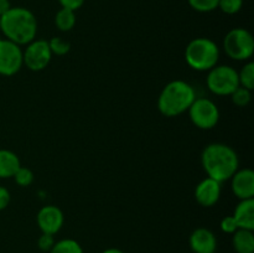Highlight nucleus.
Returning a JSON list of instances; mask_svg holds the SVG:
<instances>
[{"label":"nucleus","instance_id":"6ab92c4d","mask_svg":"<svg viewBox=\"0 0 254 253\" xmlns=\"http://www.w3.org/2000/svg\"><path fill=\"white\" fill-rule=\"evenodd\" d=\"M238 79H240V86L252 91L254 88V63L248 62L242 67L238 72Z\"/></svg>","mask_w":254,"mask_h":253},{"label":"nucleus","instance_id":"1a4fd4ad","mask_svg":"<svg viewBox=\"0 0 254 253\" xmlns=\"http://www.w3.org/2000/svg\"><path fill=\"white\" fill-rule=\"evenodd\" d=\"M22 64L21 47L10 40L0 37V74L12 76L20 71Z\"/></svg>","mask_w":254,"mask_h":253},{"label":"nucleus","instance_id":"f8f14e48","mask_svg":"<svg viewBox=\"0 0 254 253\" xmlns=\"http://www.w3.org/2000/svg\"><path fill=\"white\" fill-rule=\"evenodd\" d=\"M232 180V191L240 200H248L254 196V171L251 169L237 170Z\"/></svg>","mask_w":254,"mask_h":253},{"label":"nucleus","instance_id":"ddd939ff","mask_svg":"<svg viewBox=\"0 0 254 253\" xmlns=\"http://www.w3.org/2000/svg\"><path fill=\"white\" fill-rule=\"evenodd\" d=\"M190 248L193 253H215L217 250V238L208 228H196L190 236Z\"/></svg>","mask_w":254,"mask_h":253},{"label":"nucleus","instance_id":"0eeeda50","mask_svg":"<svg viewBox=\"0 0 254 253\" xmlns=\"http://www.w3.org/2000/svg\"><path fill=\"white\" fill-rule=\"evenodd\" d=\"M190 119L197 128L212 129L220 121V109L217 104L208 98H196L189 108Z\"/></svg>","mask_w":254,"mask_h":253},{"label":"nucleus","instance_id":"5701e85b","mask_svg":"<svg viewBox=\"0 0 254 253\" xmlns=\"http://www.w3.org/2000/svg\"><path fill=\"white\" fill-rule=\"evenodd\" d=\"M12 178L15 179V183L17 185L22 186V188H26V186L31 185L32 181H34V173L29 168L20 166L19 170L15 173V175Z\"/></svg>","mask_w":254,"mask_h":253},{"label":"nucleus","instance_id":"9d476101","mask_svg":"<svg viewBox=\"0 0 254 253\" xmlns=\"http://www.w3.org/2000/svg\"><path fill=\"white\" fill-rule=\"evenodd\" d=\"M64 213L61 208L54 205L44 206L37 212L36 222L42 233L56 235L64 226Z\"/></svg>","mask_w":254,"mask_h":253},{"label":"nucleus","instance_id":"aec40b11","mask_svg":"<svg viewBox=\"0 0 254 253\" xmlns=\"http://www.w3.org/2000/svg\"><path fill=\"white\" fill-rule=\"evenodd\" d=\"M252 94H251L250 89L245 88V87L240 86L232 94H231V99L233 103L237 107H246L250 104Z\"/></svg>","mask_w":254,"mask_h":253},{"label":"nucleus","instance_id":"20e7f679","mask_svg":"<svg viewBox=\"0 0 254 253\" xmlns=\"http://www.w3.org/2000/svg\"><path fill=\"white\" fill-rule=\"evenodd\" d=\"M220 49L208 37H197L189 42L185 49V60L191 68L196 71H210L217 64Z\"/></svg>","mask_w":254,"mask_h":253},{"label":"nucleus","instance_id":"c756f323","mask_svg":"<svg viewBox=\"0 0 254 253\" xmlns=\"http://www.w3.org/2000/svg\"><path fill=\"white\" fill-rule=\"evenodd\" d=\"M102 253H124L123 251L119 250V248H107Z\"/></svg>","mask_w":254,"mask_h":253},{"label":"nucleus","instance_id":"f3484780","mask_svg":"<svg viewBox=\"0 0 254 253\" xmlns=\"http://www.w3.org/2000/svg\"><path fill=\"white\" fill-rule=\"evenodd\" d=\"M55 24L61 31H69L76 24V14L73 10L61 7L55 16Z\"/></svg>","mask_w":254,"mask_h":253},{"label":"nucleus","instance_id":"b1692460","mask_svg":"<svg viewBox=\"0 0 254 253\" xmlns=\"http://www.w3.org/2000/svg\"><path fill=\"white\" fill-rule=\"evenodd\" d=\"M243 0H218V7L227 15H235L242 9Z\"/></svg>","mask_w":254,"mask_h":253},{"label":"nucleus","instance_id":"cd10ccee","mask_svg":"<svg viewBox=\"0 0 254 253\" xmlns=\"http://www.w3.org/2000/svg\"><path fill=\"white\" fill-rule=\"evenodd\" d=\"M10 202V192L6 188L0 186V211L5 210L9 206Z\"/></svg>","mask_w":254,"mask_h":253},{"label":"nucleus","instance_id":"7ed1b4c3","mask_svg":"<svg viewBox=\"0 0 254 253\" xmlns=\"http://www.w3.org/2000/svg\"><path fill=\"white\" fill-rule=\"evenodd\" d=\"M196 99V92L190 83L175 79L166 84L158 98V108L165 117H178L189 111Z\"/></svg>","mask_w":254,"mask_h":253},{"label":"nucleus","instance_id":"423d86ee","mask_svg":"<svg viewBox=\"0 0 254 253\" xmlns=\"http://www.w3.org/2000/svg\"><path fill=\"white\" fill-rule=\"evenodd\" d=\"M206 84L213 94L231 96L240 87L238 72L228 64H216L208 72Z\"/></svg>","mask_w":254,"mask_h":253},{"label":"nucleus","instance_id":"c85d7f7f","mask_svg":"<svg viewBox=\"0 0 254 253\" xmlns=\"http://www.w3.org/2000/svg\"><path fill=\"white\" fill-rule=\"evenodd\" d=\"M10 9H11V4L9 0H0V16H2Z\"/></svg>","mask_w":254,"mask_h":253},{"label":"nucleus","instance_id":"4be33fe9","mask_svg":"<svg viewBox=\"0 0 254 253\" xmlns=\"http://www.w3.org/2000/svg\"><path fill=\"white\" fill-rule=\"evenodd\" d=\"M189 5L198 12H210L218 7V0H188Z\"/></svg>","mask_w":254,"mask_h":253},{"label":"nucleus","instance_id":"2eb2a0df","mask_svg":"<svg viewBox=\"0 0 254 253\" xmlns=\"http://www.w3.org/2000/svg\"><path fill=\"white\" fill-rule=\"evenodd\" d=\"M20 166V159L14 151L0 149V179L12 178Z\"/></svg>","mask_w":254,"mask_h":253},{"label":"nucleus","instance_id":"bb28decb","mask_svg":"<svg viewBox=\"0 0 254 253\" xmlns=\"http://www.w3.org/2000/svg\"><path fill=\"white\" fill-rule=\"evenodd\" d=\"M84 1H86V0H59V2L61 4L62 7L73 10V11L78 10L79 7L84 4Z\"/></svg>","mask_w":254,"mask_h":253},{"label":"nucleus","instance_id":"9b49d317","mask_svg":"<svg viewBox=\"0 0 254 253\" xmlns=\"http://www.w3.org/2000/svg\"><path fill=\"white\" fill-rule=\"evenodd\" d=\"M221 196V183L211 178L203 179L195 189V198L197 203L203 207H211L216 205Z\"/></svg>","mask_w":254,"mask_h":253},{"label":"nucleus","instance_id":"39448f33","mask_svg":"<svg viewBox=\"0 0 254 253\" xmlns=\"http://www.w3.org/2000/svg\"><path fill=\"white\" fill-rule=\"evenodd\" d=\"M223 47L228 57L236 61H246L254 52V39L248 30L236 27L227 32L223 40Z\"/></svg>","mask_w":254,"mask_h":253},{"label":"nucleus","instance_id":"dca6fc26","mask_svg":"<svg viewBox=\"0 0 254 253\" xmlns=\"http://www.w3.org/2000/svg\"><path fill=\"white\" fill-rule=\"evenodd\" d=\"M233 248L237 253H254L253 231L238 228L232 237Z\"/></svg>","mask_w":254,"mask_h":253},{"label":"nucleus","instance_id":"a211bd4d","mask_svg":"<svg viewBox=\"0 0 254 253\" xmlns=\"http://www.w3.org/2000/svg\"><path fill=\"white\" fill-rule=\"evenodd\" d=\"M50 253H83V250L76 240L64 238L55 242Z\"/></svg>","mask_w":254,"mask_h":253},{"label":"nucleus","instance_id":"a878e982","mask_svg":"<svg viewBox=\"0 0 254 253\" xmlns=\"http://www.w3.org/2000/svg\"><path fill=\"white\" fill-rule=\"evenodd\" d=\"M220 226H221V230H222L223 232L230 233V235H233V233L238 230V226L237 223H236L233 216H227V217L222 218Z\"/></svg>","mask_w":254,"mask_h":253},{"label":"nucleus","instance_id":"f257e3e1","mask_svg":"<svg viewBox=\"0 0 254 253\" xmlns=\"http://www.w3.org/2000/svg\"><path fill=\"white\" fill-rule=\"evenodd\" d=\"M201 161L208 178L218 183L230 180L240 166V159L235 149L222 143H212L206 146Z\"/></svg>","mask_w":254,"mask_h":253},{"label":"nucleus","instance_id":"393cba45","mask_svg":"<svg viewBox=\"0 0 254 253\" xmlns=\"http://www.w3.org/2000/svg\"><path fill=\"white\" fill-rule=\"evenodd\" d=\"M55 242H56V241H55L54 235L42 233V235L39 237V240H37V246H39V248L42 251V252H50L51 248L54 247Z\"/></svg>","mask_w":254,"mask_h":253},{"label":"nucleus","instance_id":"6e6552de","mask_svg":"<svg viewBox=\"0 0 254 253\" xmlns=\"http://www.w3.org/2000/svg\"><path fill=\"white\" fill-rule=\"evenodd\" d=\"M52 59V52L49 41L46 40H34L27 44L25 51H22L24 64L31 71H42L49 66Z\"/></svg>","mask_w":254,"mask_h":253},{"label":"nucleus","instance_id":"4468645a","mask_svg":"<svg viewBox=\"0 0 254 253\" xmlns=\"http://www.w3.org/2000/svg\"><path fill=\"white\" fill-rule=\"evenodd\" d=\"M236 223L238 228L242 230H254V200L248 198V200H241L236 207L235 213H233Z\"/></svg>","mask_w":254,"mask_h":253},{"label":"nucleus","instance_id":"412c9836","mask_svg":"<svg viewBox=\"0 0 254 253\" xmlns=\"http://www.w3.org/2000/svg\"><path fill=\"white\" fill-rule=\"evenodd\" d=\"M49 45L52 55H59V56L68 54V51L71 50V44L66 40L61 39V37H54V39L50 40Z\"/></svg>","mask_w":254,"mask_h":253},{"label":"nucleus","instance_id":"f03ea898","mask_svg":"<svg viewBox=\"0 0 254 253\" xmlns=\"http://www.w3.org/2000/svg\"><path fill=\"white\" fill-rule=\"evenodd\" d=\"M0 30L5 39L16 45H27L34 41L37 32V21L29 9L22 6L12 7L0 16Z\"/></svg>","mask_w":254,"mask_h":253}]
</instances>
